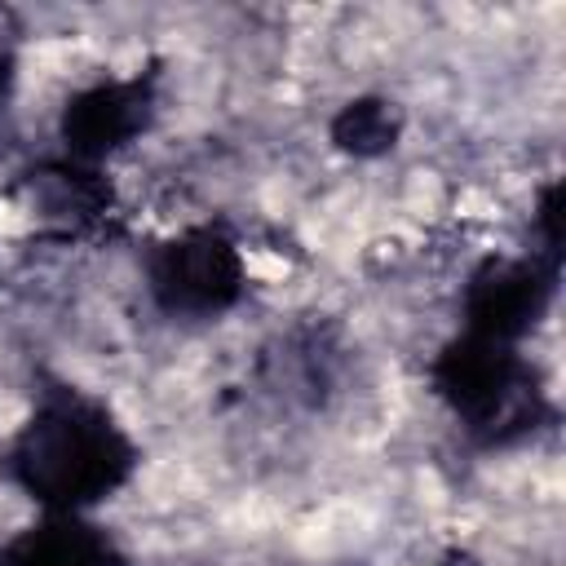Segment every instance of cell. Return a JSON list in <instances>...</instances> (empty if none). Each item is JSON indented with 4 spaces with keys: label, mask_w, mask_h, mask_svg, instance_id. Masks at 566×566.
Wrapping results in <instances>:
<instances>
[{
    "label": "cell",
    "mask_w": 566,
    "mask_h": 566,
    "mask_svg": "<svg viewBox=\"0 0 566 566\" xmlns=\"http://www.w3.org/2000/svg\"><path fill=\"white\" fill-rule=\"evenodd\" d=\"M133 464V438L97 398L80 389L40 394L4 455L13 486H22L49 513H84L111 500L128 482Z\"/></svg>",
    "instance_id": "cell-1"
},
{
    "label": "cell",
    "mask_w": 566,
    "mask_h": 566,
    "mask_svg": "<svg viewBox=\"0 0 566 566\" xmlns=\"http://www.w3.org/2000/svg\"><path fill=\"white\" fill-rule=\"evenodd\" d=\"M433 385L451 402V411L486 442L531 433L544 407L535 376L517 358V349L473 332L442 349V358L433 363Z\"/></svg>",
    "instance_id": "cell-2"
},
{
    "label": "cell",
    "mask_w": 566,
    "mask_h": 566,
    "mask_svg": "<svg viewBox=\"0 0 566 566\" xmlns=\"http://www.w3.org/2000/svg\"><path fill=\"white\" fill-rule=\"evenodd\" d=\"M146 279L155 301L168 314L208 318L221 314L243 287V261L234 243L217 230H186L159 243L146 261Z\"/></svg>",
    "instance_id": "cell-3"
},
{
    "label": "cell",
    "mask_w": 566,
    "mask_h": 566,
    "mask_svg": "<svg viewBox=\"0 0 566 566\" xmlns=\"http://www.w3.org/2000/svg\"><path fill=\"white\" fill-rule=\"evenodd\" d=\"M553 296V270L539 261H486L464 292V332L513 345L535 327Z\"/></svg>",
    "instance_id": "cell-4"
},
{
    "label": "cell",
    "mask_w": 566,
    "mask_h": 566,
    "mask_svg": "<svg viewBox=\"0 0 566 566\" xmlns=\"http://www.w3.org/2000/svg\"><path fill=\"white\" fill-rule=\"evenodd\" d=\"M146 115H150V93H146L142 80L97 84V88H84L80 97L66 102L62 137H66L71 155L102 159L106 150H115L128 137H137L146 128Z\"/></svg>",
    "instance_id": "cell-5"
},
{
    "label": "cell",
    "mask_w": 566,
    "mask_h": 566,
    "mask_svg": "<svg viewBox=\"0 0 566 566\" xmlns=\"http://www.w3.org/2000/svg\"><path fill=\"white\" fill-rule=\"evenodd\" d=\"M0 566H128L119 544L84 513H49L0 544Z\"/></svg>",
    "instance_id": "cell-6"
},
{
    "label": "cell",
    "mask_w": 566,
    "mask_h": 566,
    "mask_svg": "<svg viewBox=\"0 0 566 566\" xmlns=\"http://www.w3.org/2000/svg\"><path fill=\"white\" fill-rule=\"evenodd\" d=\"M102 208V190L93 186V172L80 168H57V172H40L35 177V212L62 221V226H80Z\"/></svg>",
    "instance_id": "cell-7"
},
{
    "label": "cell",
    "mask_w": 566,
    "mask_h": 566,
    "mask_svg": "<svg viewBox=\"0 0 566 566\" xmlns=\"http://www.w3.org/2000/svg\"><path fill=\"white\" fill-rule=\"evenodd\" d=\"M332 137L340 150H354V155H380L394 146L398 137V111L380 97H363V102H349L336 124H332Z\"/></svg>",
    "instance_id": "cell-8"
},
{
    "label": "cell",
    "mask_w": 566,
    "mask_h": 566,
    "mask_svg": "<svg viewBox=\"0 0 566 566\" xmlns=\"http://www.w3.org/2000/svg\"><path fill=\"white\" fill-rule=\"evenodd\" d=\"M9 80H13V44H9L4 18H0V102H4V93H9Z\"/></svg>",
    "instance_id": "cell-9"
}]
</instances>
